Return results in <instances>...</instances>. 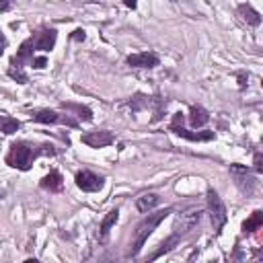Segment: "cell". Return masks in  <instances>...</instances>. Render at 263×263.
Masks as SVG:
<instances>
[{
    "label": "cell",
    "mask_w": 263,
    "mask_h": 263,
    "mask_svg": "<svg viewBox=\"0 0 263 263\" xmlns=\"http://www.w3.org/2000/svg\"><path fill=\"white\" fill-rule=\"evenodd\" d=\"M202 214H204L202 208H189V210H185L183 214H179L177 220H175V226H173V234H175L177 239L185 237L187 232H191L193 228L200 224Z\"/></svg>",
    "instance_id": "3"
},
{
    "label": "cell",
    "mask_w": 263,
    "mask_h": 263,
    "mask_svg": "<svg viewBox=\"0 0 263 263\" xmlns=\"http://www.w3.org/2000/svg\"><path fill=\"white\" fill-rule=\"evenodd\" d=\"M6 44H8V41H6L4 33L0 31V56H2V53H4V50H6Z\"/></svg>",
    "instance_id": "27"
},
{
    "label": "cell",
    "mask_w": 263,
    "mask_h": 263,
    "mask_svg": "<svg viewBox=\"0 0 263 263\" xmlns=\"http://www.w3.org/2000/svg\"><path fill=\"white\" fill-rule=\"evenodd\" d=\"M239 80H241V89H245V80H247V78H245V74H243V72L239 74Z\"/></svg>",
    "instance_id": "29"
},
{
    "label": "cell",
    "mask_w": 263,
    "mask_h": 263,
    "mask_svg": "<svg viewBox=\"0 0 263 263\" xmlns=\"http://www.w3.org/2000/svg\"><path fill=\"white\" fill-rule=\"evenodd\" d=\"M39 187L46 189V191H50V193H58V191H62V187H64V179H62V175H60L58 171H50V175H46V177L39 181Z\"/></svg>",
    "instance_id": "12"
},
{
    "label": "cell",
    "mask_w": 263,
    "mask_h": 263,
    "mask_svg": "<svg viewBox=\"0 0 263 263\" xmlns=\"http://www.w3.org/2000/svg\"><path fill=\"white\" fill-rule=\"evenodd\" d=\"M255 171L263 173V160H261V152H255Z\"/></svg>",
    "instance_id": "25"
},
{
    "label": "cell",
    "mask_w": 263,
    "mask_h": 263,
    "mask_svg": "<svg viewBox=\"0 0 263 263\" xmlns=\"http://www.w3.org/2000/svg\"><path fill=\"white\" fill-rule=\"evenodd\" d=\"M208 210H210V218H212V224H214V230L220 232L222 226L226 224L228 220V214H226V206L222 204L218 193L210 187L208 189Z\"/></svg>",
    "instance_id": "4"
},
{
    "label": "cell",
    "mask_w": 263,
    "mask_h": 263,
    "mask_svg": "<svg viewBox=\"0 0 263 263\" xmlns=\"http://www.w3.org/2000/svg\"><path fill=\"white\" fill-rule=\"evenodd\" d=\"M19 128H21V121H19V119L0 113V132H2V134L10 136V134H15Z\"/></svg>",
    "instance_id": "21"
},
{
    "label": "cell",
    "mask_w": 263,
    "mask_h": 263,
    "mask_svg": "<svg viewBox=\"0 0 263 263\" xmlns=\"http://www.w3.org/2000/svg\"><path fill=\"white\" fill-rule=\"evenodd\" d=\"M41 155H56V150H53L52 144H44V146H31L27 142H15L10 144L8 148V155H6V164L12 169H19V171H29L33 167V160Z\"/></svg>",
    "instance_id": "1"
},
{
    "label": "cell",
    "mask_w": 263,
    "mask_h": 263,
    "mask_svg": "<svg viewBox=\"0 0 263 263\" xmlns=\"http://www.w3.org/2000/svg\"><path fill=\"white\" fill-rule=\"evenodd\" d=\"M171 132H175L177 136L185 138V140H191V142H210L214 140V132H189L183 128V113H175L173 115V121H171Z\"/></svg>",
    "instance_id": "5"
},
{
    "label": "cell",
    "mask_w": 263,
    "mask_h": 263,
    "mask_svg": "<svg viewBox=\"0 0 263 263\" xmlns=\"http://www.w3.org/2000/svg\"><path fill=\"white\" fill-rule=\"evenodd\" d=\"M70 39H72V41H85V39H87L85 29H76V31L70 35Z\"/></svg>",
    "instance_id": "24"
},
{
    "label": "cell",
    "mask_w": 263,
    "mask_h": 263,
    "mask_svg": "<svg viewBox=\"0 0 263 263\" xmlns=\"http://www.w3.org/2000/svg\"><path fill=\"white\" fill-rule=\"evenodd\" d=\"M31 66H33V68H46V66H48V58H46V56H35Z\"/></svg>",
    "instance_id": "23"
},
{
    "label": "cell",
    "mask_w": 263,
    "mask_h": 263,
    "mask_svg": "<svg viewBox=\"0 0 263 263\" xmlns=\"http://www.w3.org/2000/svg\"><path fill=\"white\" fill-rule=\"evenodd\" d=\"M158 56L155 52H140V53H132L128 56V64L132 68H155L158 66Z\"/></svg>",
    "instance_id": "11"
},
{
    "label": "cell",
    "mask_w": 263,
    "mask_h": 263,
    "mask_svg": "<svg viewBox=\"0 0 263 263\" xmlns=\"http://www.w3.org/2000/svg\"><path fill=\"white\" fill-rule=\"evenodd\" d=\"M56 39H58V31L50 29V27H41L37 33L31 35L35 50H41V52H52L53 46H56Z\"/></svg>",
    "instance_id": "9"
},
{
    "label": "cell",
    "mask_w": 263,
    "mask_h": 263,
    "mask_svg": "<svg viewBox=\"0 0 263 263\" xmlns=\"http://www.w3.org/2000/svg\"><path fill=\"white\" fill-rule=\"evenodd\" d=\"M171 212H173V208H164V210H158V212H155V214H148V216L142 220V222L136 226L134 239H132V247H130V253H128L130 257H136L138 253L142 251V247H144V243L148 241V237H150L152 232H155V228H157Z\"/></svg>",
    "instance_id": "2"
},
{
    "label": "cell",
    "mask_w": 263,
    "mask_h": 263,
    "mask_svg": "<svg viewBox=\"0 0 263 263\" xmlns=\"http://www.w3.org/2000/svg\"><path fill=\"white\" fill-rule=\"evenodd\" d=\"M208 121H210V113H208L204 107L193 105L189 109V123H191V128H204Z\"/></svg>",
    "instance_id": "15"
},
{
    "label": "cell",
    "mask_w": 263,
    "mask_h": 263,
    "mask_svg": "<svg viewBox=\"0 0 263 263\" xmlns=\"http://www.w3.org/2000/svg\"><path fill=\"white\" fill-rule=\"evenodd\" d=\"M132 109H134V111H140V109L142 107H148L150 105V97H144V95H136L134 97V99H132Z\"/></svg>",
    "instance_id": "22"
},
{
    "label": "cell",
    "mask_w": 263,
    "mask_h": 263,
    "mask_svg": "<svg viewBox=\"0 0 263 263\" xmlns=\"http://www.w3.org/2000/svg\"><path fill=\"white\" fill-rule=\"evenodd\" d=\"M33 58H35V46H33V41L29 37V39H25L23 44H21L15 60L21 62V64H33Z\"/></svg>",
    "instance_id": "16"
},
{
    "label": "cell",
    "mask_w": 263,
    "mask_h": 263,
    "mask_svg": "<svg viewBox=\"0 0 263 263\" xmlns=\"http://www.w3.org/2000/svg\"><path fill=\"white\" fill-rule=\"evenodd\" d=\"M158 202H160V198L157 196V193H144V196H140V198L136 200V210L146 214V212L152 210V208H157Z\"/></svg>",
    "instance_id": "17"
},
{
    "label": "cell",
    "mask_w": 263,
    "mask_h": 263,
    "mask_svg": "<svg viewBox=\"0 0 263 263\" xmlns=\"http://www.w3.org/2000/svg\"><path fill=\"white\" fill-rule=\"evenodd\" d=\"M123 4H126L128 8H136L138 6V0H123Z\"/></svg>",
    "instance_id": "28"
},
{
    "label": "cell",
    "mask_w": 263,
    "mask_h": 263,
    "mask_svg": "<svg viewBox=\"0 0 263 263\" xmlns=\"http://www.w3.org/2000/svg\"><path fill=\"white\" fill-rule=\"evenodd\" d=\"M8 76H10L12 80H17L19 85H27V82H29V76H27L25 70H23V64L17 62L15 58H12L10 64H8Z\"/></svg>",
    "instance_id": "19"
},
{
    "label": "cell",
    "mask_w": 263,
    "mask_h": 263,
    "mask_svg": "<svg viewBox=\"0 0 263 263\" xmlns=\"http://www.w3.org/2000/svg\"><path fill=\"white\" fill-rule=\"evenodd\" d=\"M261 226H263V212H261V210H255V212L243 222V232H245V234H251V232L259 230Z\"/></svg>",
    "instance_id": "18"
},
{
    "label": "cell",
    "mask_w": 263,
    "mask_h": 263,
    "mask_svg": "<svg viewBox=\"0 0 263 263\" xmlns=\"http://www.w3.org/2000/svg\"><path fill=\"white\" fill-rule=\"evenodd\" d=\"M80 142L91 146V148H105V146L115 142V136L111 132H107V130H93V132L82 134Z\"/></svg>",
    "instance_id": "8"
},
{
    "label": "cell",
    "mask_w": 263,
    "mask_h": 263,
    "mask_svg": "<svg viewBox=\"0 0 263 263\" xmlns=\"http://www.w3.org/2000/svg\"><path fill=\"white\" fill-rule=\"evenodd\" d=\"M12 6V0H0V12H6Z\"/></svg>",
    "instance_id": "26"
},
{
    "label": "cell",
    "mask_w": 263,
    "mask_h": 263,
    "mask_svg": "<svg viewBox=\"0 0 263 263\" xmlns=\"http://www.w3.org/2000/svg\"><path fill=\"white\" fill-rule=\"evenodd\" d=\"M62 109H64V111H72V113H76V117L85 119V121H91V119H93V111H91L89 107H85V105H76V103H62Z\"/></svg>",
    "instance_id": "20"
},
{
    "label": "cell",
    "mask_w": 263,
    "mask_h": 263,
    "mask_svg": "<svg viewBox=\"0 0 263 263\" xmlns=\"http://www.w3.org/2000/svg\"><path fill=\"white\" fill-rule=\"evenodd\" d=\"M237 12H239V17H241L247 25H251V27H259V25H261V15H259V12H257L251 4H239Z\"/></svg>",
    "instance_id": "14"
},
{
    "label": "cell",
    "mask_w": 263,
    "mask_h": 263,
    "mask_svg": "<svg viewBox=\"0 0 263 263\" xmlns=\"http://www.w3.org/2000/svg\"><path fill=\"white\" fill-rule=\"evenodd\" d=\"M117 218H119V210H117V208H113V210L103 218V222H101V226H99V241H101V243H107L109 232H111V228L115 226Z\"/></svg>",
    "instance_id": "13"
},
{
    "label": "cell",
    "mask_w": 263,
    "mask_h": 263,
    "mask_svg": "<svg viewBox=\"0 0 263 263\" xmlns=\"http://www.w3.org/2000/svg\"><path fill=\"white\" fill-rule=\"evenodd\" d=\"M76 185L82 191L93 193V191H99L105 185V179L101 175L93 173V171H78L76 173Z\"/></svg>",
    "instance_id": "10"
},
{
    "label": "cell",
    "mask_w": 263,
    "mask_h": 263,
    "mask_svg": "<svg viewBox=\"0 0 263 263\" xmlns=\"http://www.w3.org/2000/svg\"><path fill=\"white\" fill-rule=\"evenodd\" d=\"M230 175H232L234 183H237V187L243 193L251 196V193L255 191V179H253L251 173H249L247 167H243V164H230Z\"/></svg>",
    "instance_id": "6"
},
{
    "label": "cell",
    "mask_w": 263,
    "mask_h": 263,
    "mask_svg": "<svg viewBox=\"0 0 263 263\" xmlns=\"http://www.w3.org/2000/svg\"><path fill=\"white\" fill-rule=\"evenodd\" d=\"M31 119L37 123H64V126H70V128H78V121L72 119L70 115H60L52 109H37V111L31 113Z\"/></svg>",
    "instance_id": "7"
}]
</instances>
